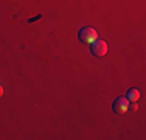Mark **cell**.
I'll return each instance as SVG.
<instances>
[{
	"label": "cell",
	"mask_w": 146,
	"mask_h": 140,
	"mask_svg": "<svg viewBox=\"0 0 146 140\" xmlns=\"http://www.w3.org/2000/svg\"><path fill=\"white\" fill-rule=\"evenodd\" d=\"M90 50H92V55L93 56H104L107 53V44L106 41L103 39H96L95 42L90 44Z\"/></svg>",
	"instance_id": "cell-2"
},
{
	"label": "cell",
	"mask_w": 146,
	"mask_h": 140,
	"mask_svg": "<svg viewBox=\"0 0 146 140\" xmlns=\"http://www.w3.org/2000/svg\"><path fill=\"white\" fill-rule=\"evenodd\" d=\"M2 95H3V87L0 86V97H2Z\"/></svg>",
	"instance_id": "cell-5"
},
{
	"label": "cell",
	"mask_w": 146,
	"mask_h": 140,
	"mask_svg": "<svg viewBox=\"0 0 146 140\" xmlns=\"http://www.w3.org/2000/svg\"><path fill=\"white\" fill-rule=\"evenodd\" d=\"M78 37H79V41H81L82 44L90 45L92 42H95L96 39H98V34H96V31L93 30L92 27H84V28L79 30Z\"/></svg>",
	"instance_id": "cell-1"
},
{
	"label": "cell",
	"mask_w": 146,
	"mask_h": 140,
	"mask_svg": "<svg viewBox=\"0 0 146 140\" xmlns=\"http://www.w3.org/2000/svg\"><path fill=\"white\" fill-rule=\"evenodd\" d=\"M126 98L129 103H132V101H137L138 98H140V90L138 89H129L126 93Z\"/></svg>",
	"instance_id": "cell-4"
},
{
	"label": "cell",
	"mask_w": 146,
	"mask_h": 140,
	"mask_svg": "<svg viewBox=\"0 0 146 140\" xmlns=\"http://www.w3.org/2000/svg\"><path fill=\"white\" fill-rule=\"evenodd\" d=\"M112 107H113L115 114H124V112H127V109H129V101H127L126 97H118L113 101Z\"/></svg>",
	"instance_id": "cell-3"
}]
</instances>
